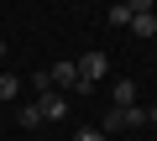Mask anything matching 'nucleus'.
<instances>
[{
	"instance_id": "9b49d317",
	"label": "nucleus",
	"mask_w": 157,
	"mask_h": 141,
	"mask_svg": "<svg viewBox=\"0 0 157 141\" xmlns=\"http://www.w3.org/2000/svg\"><path fill=\"white\" fill-rule=\"evenodd\" d=\"M126 6H131V11H152V0H126Z\"/></svg>"
},
{
	"instance_id": "7ed1b4c3",
	"label": "nucleus",
	"mask_w": 157,
	"mask_h": 141,
	"mask_svg": "<svg viewBox=\"0 0 157 141\" xmlns=\"http://www.w3.org/2000/svg\"><path fill=\"white\" fill-rule=\"evenodd\" d=\"M110 99H115V110H131V105H136V84H131V79H121V84L110 89Z\"/></svg>"
},
{
	"instance_id": "1a4fd4ad",
	"label": "nucleus",
	"mask_w": 157,
	"mask_h": 141,
	"mask_svg": "<svg viewBox=\"0 0 157 141\" xmlns=\"http://www.w3.org/2000/svg\"><path fill=\"white\" fill-rule=\"evenodd\" d=\"M16 120H21V125H42V110H37V99H32V105H21V115H16Z\"/></svg>"
},
{
	"instance_id": "f03ea898",
	"label": "nucleus",
	"mask_w": 157,
	"mask_h": 141,
	"mask_svg": "<svg viewBox=\"0 0 157 141\" xmlns=\"http://www.w3.org/2000/svg\"><path fill=\"white\" fill-rule=\"evenodd\" d=\"M37 110H42V120H63L68 115V94L63 89H42L37 94Z\"/></svg>"
},
{
	"instance_id": "f257e3e1",
	"label": "nucleus",
	"mask_w": 157,
	"mask_h": 141,
	"mask_svg": "<svg viewBox=\"0 0 157 141\" xmlns=\"http://www.w3.org/2000/svg\"><path fill=\"white\" fill-rule=\"evenodd\" d=\"M73 68H78V84H84V89H94V84L110 73V58H105V52H84Z\"/></svg>"
},
{
	"instance_id": "20e7f679",
	"label": "nucleus",
	"mask_w": 157,
	"mask_h": 141,
	"mask_svg": "<svg viewBox=\"0 0 157 141\" xmlns=\"http://www.w3.org/2000/svg\"><path fill=\"white\" fill-rule=\"evenodd\" d=\"M131 32H136V37H157V16H152V11H136V16H131Z\"/></svg>"
},
{
	"instance_id": "6e6552de",
	"label": "nucleus",
	"mask_w": 157,
	"mask_h": 141,
	"mask_svg": "<svg viewBox=\"0 0 157 141\" xmlns=\"http://www.w3.org/2000/svg\"><path fill=\"white\" fill-rule=\"evenodd\" d=\"M73 141H110V136H105L100 125H78V131H73Z\"/></svg>"
},
{
	"instance_id": "39448f33",
	"label": "nucleus",
	"mask_w": 157,
	"mask_h": 141,
	"mask_svg": "<svg viewBox=\"0 0 157 141\" xmlns=\"http://www.w3.org/2000/svg\"><path fill=\"white\" fill-rule=\"evenodd\" d=\"M16 94H21V79H16V73H6V68H0V105H11Z\"/></svg>"
},
{
	"instance_id": "423d86ee",
	"label": "nucleus",
	"mask_w": 157,
	"mask_h": 141,
	"mask_svg": "<svg viewBox=\"0 0 157 141\" xmlns=\"http://www.w3.org/2000/svg\"><path fill=\"white\" fill-rule=\"evenodd\" d=\"M100 131H105V136H115V131H126V110H115V105H110V115L100 120Z\"/></svg>"
},
{
	"instance_id": "0eeeda50",
	"label": "nucleus",
	"mask_w": 157,
	"mask_h": 141,
	"mask_svg": "<svg viewBox=\"0 0 157 141\" xmlns=\"http://www.w3.org/2000/svg\"><path fill=\"white\" fill-rule=\"evenodd\" d=\"M131 16H136V11L126 6V0H115V6H110V26H131Z\"/></svg>"
},
{
	"instance_id": "f8f14e48",
	"label": "nucleus",
	"mask_w": 157,
	"mask_h": 141,
	"mask_svg": "<svg viewBox=\"0 0 157 141\" xmlns=\"http://www.w3.org/2000/svg\"><path fill=\"white\" fill-rule=\"evenodd\" d=\"M0 58H6V42H0Z\"/></svg>"
},
{
	"instance_id": "9d476101",
	"label": "nucleus",
	"mask_w": 157,
	"mask_h": 141,
	"mask_svg": "<svg viewBox=\"0 0 157 141\" xmlns=\"http://www.w3.org/2000/svg\"><path fill=\"white\" fill-rule=\"evenodd\" d=\"M136 125H147V110H141V105H131V110H126V131H136Z\"/></svg>"
}]
</instances>
